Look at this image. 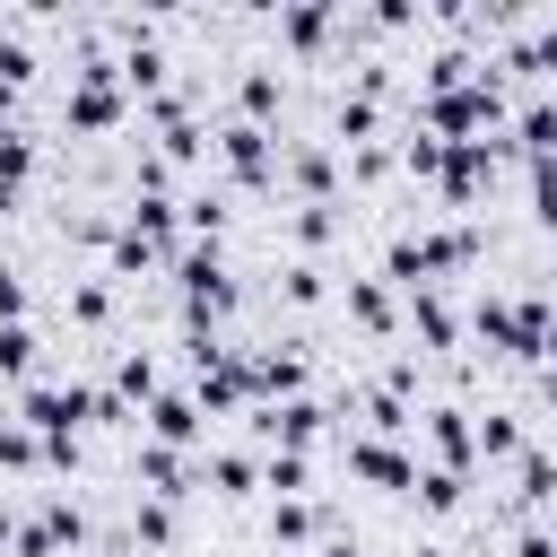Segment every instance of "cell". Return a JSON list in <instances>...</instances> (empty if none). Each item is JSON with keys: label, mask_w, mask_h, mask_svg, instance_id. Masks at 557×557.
<instances>
[{"label": "cell", "mask_w": 557, "mask_h": 557, "mask_svg": "<svg viewBox=\"0 0 557 557\" xmlns=\"http://www.w3.org/2000/svg\"><path fill=\"white\" fill-rule=\"evenodd\" d=\"M400 174H409V183H444V139H435V131H409V139H400Z\"/></svg>", "instance_id": "obj_24"}, {"label": "cell", "mask_w": 557, "mask_h": 557, "mask_svg": "<svg viewBox=\"0 0 557 557\" xmlns=\"http://www.w3.org/2000/svg\"><path fill=\"white\" fill-rule=\"evenodd\" d=\"M287 183H296L305 200H331V183H339V157H331V139H296V148H287Z\"/></svg>", "instance_id": "obj_12"}, {"label": "cell", "mask_w": 557, "mask_h": 557, "mask_svg": "<svg viewBox=\"0 0 557 557\" xmlns=\"http://www.w3.org/2000/svg\"><path fill=\"white\" fill-rule=\"evenodd\" d=\"M113 392H122L131 409H148V400L165 392V383H157V357H148V348H122V366H113Z\"/></svg>", "instance_id": "obj_21"}, {"label": "cell", "mask_w": 557, "mask_h": 557, "mask_svg": "<svg viewBox=\"0 0 557 557\" xmlns=\"http://www.w3.org/2000/svg\"><path fill=\"white\" fill-rule=\"evenodd\" d=\"M70 322H78V331H104V322H113V278H78V287H70Z\"/></svg>", "instance_id": "obj_25"}, {"label": "cell", "mask_w": 557, "mask_h": 557, "mask_svg": "<svg viewBox=\"0 0 557 557\" xmlns=\"http://www.w3.org/2000/svg\"><path fill=\"white\" fill-rule=\"evenodd\" d=\"M531 453V435H522V418H505V409H487L479 418V461H522Z\"/></svg>", "instance_id": "obj_22"}, {"label": "cell", "mask_w": 557, "mask_h": 557, "mask_svg": "<svg viewBox=\"0 0 557 557\" xmlns=\"http://www.w3.org/2000/svg\"><path fill=\"white\" fill-rule=\"evenodd\" d=\"M409 331H418L426 348H461V313H453V296H444V287H409Z\"/></svg>", "instance_id": "obj_11"}, {"label": "cell", "mask_w": 557, "mask_h": 557, "mask_svg": "<svg viewBox=\"0 0 557 557\" xmlns=\"http://www.w3.org/2000/svg\"><path fill=\"white\" fill-rule=\"evenodd\" d=\"M157 261H174V252H157L148 235H131V226H113V244H104V270H113V278H131V270H157Z\"/></svg>", "instance_id": "obj_23"}, {"label": "cell", "mask_w": 557, "mask_h": 557, "mask_svg": "<svg viewBox=\"0 0 557 557\" xmlns=\"http://www.w3.org/2000/svg\"><path fill=\"white\" fill-rule=\"evenodd\" d=\"M35 357H44L35 322H0V383H9V392H26V383H35Z\"/></svg>", "instance_id": "obj_16"}, {"label": "cell", "mask_w": 557, "mask_h": 557, "mask_svg": "<svg viewBox=\"0 0 557 557\" xmlns=\"http://www.w3.org/2000/svg\"><path fill=\"white\" fill-rule=\"evenodd\" d=\"M131 191H174V165H165L157 148H139V157H131Z\"/></svg>", "instance_id": "obj_38"}, {"label": "cell", "mask_w": 557, "mask_h": 557, "mask_svg": "<svg viewBox=\"0 0 557 557\" xmlns=\"http://www.w3.org/2000/svg\"><path fill=\"white\" fill-rule=\"evenodd\" d=\"M409 496L444 522V513H461V505H470V470H435V461H418V487H409Z\"/></svg>", "instance_id": "obj_15"}, {"label": "cell", "mask_w": 557, "mask_h": 557, "mask_svg": "<svg viewBox=\"0 0 557 557\" xmlns=\"http://www.w3.org/2000/svg\"><path fill=\"white\" fill-rule=\"evenodd\" d=\"M131 479H139V496L183 505V496H191V453H174V444H139V453H131Z\"/></svg>", "instance_id": "obj_7"}, {"label": "cell", "mask_w": 557, "mask_h": 557, "mask_svg": "<svg viewBox=\"0 0 557 557\" xmlns=\"http://www.w3.org/2000/svg\"><path fill=\"white\" fill-rule=\"evenodd\" d=\"M348 479L409 496V487H418V453H400V444H383V435H357V444H348Z\"/></svg>", "instance_id": "obj_6"}, {"label": "cell", "mask_w": 557, "mask_h": 557, "mask_svg": "<svg viewBox=\"0 0 557 557\" xmlns=\"http://www.w3.org/2000/svg\"><path fill=\"white\" fill-rule=\"evenodd\" d=\"M366 426H374V435H400V426H409V400L374 383V392H366Z\"/></svg>", "instance_id": "obj_35"}, {"label": "cell", "mask_w": 557, "mask_h": 557, "mask_svg": "<svg viewBox=\"0 0 557 557\" xmlns=\"http://www.w3.org/2000/svg\"><path fill=\"white\" fill-rule=\"evenodd\" d=\"M0 322H26V278L9 270V252H0Z\"/></svg>", "instance_id": "obj_40"}, {"label": "cell", "mask_w": 557, "mask_h": 557, "mask_svg": "<svg viewBox=\"0 0 557 557\" xmlns=\"http://www.w3.org/2000/svg\"><path fill=\"white\" fill-rule=\"evenodd\" d=\"M87 409H96V392H87V383H52V374H35V383L17 392V418H26L35 435H78Z\"/></svg>", "instance_id": "obj_3"}, {"label": "cell", "mask_w": 557, "mask_h": 557, "mask_svg": "<svg viewBox=\"0 0 557 557\" xmlns=\"http://www.w3.org/2000/svg\"><path fill=\"white\" fill-rule=\"evenodd\" d=\"M9 548H17V557H61V540L44 531V513H35V522H17V540H9Z\"/></svg>", "instance_id": "obj_39"}, {"label": "cell", "mask_w": 557, "mask_h": 557, "mask_svg": "<svg viewBox=\"0 0 557 557\" xmlns=\"http://www.w3.org/2000/svg\"><path fill=\"white\" fill-rule=\"evenodd\" d=\"M513 557H557V531H540V522H531V531H513Z\"/></svg>", "instance_id": "obj_42"}, {"label": "cell", "mask_w": 557, "mask_h": 557, "mask_svg": "<svg viewBox=\"0 0 557 557\" xmlns=\"http://www.w3.org/2000/svg\"><path fill=\"white\" fill-rule=\"evenodd\" d=\"M9 113H17V87H9V78H0V131H17V122H9Z\"/></svg>", "instance_id": "obj_43"}, {"label": "cell", "mask_w": 557, "mask_h": 557, "mask_svg": "<svg viewBox=\"0 0 557 557\" xmlns=\"http://www.w3.org/2000/svg\"><path fill=\"white\" fill-rule=\"evenodd\" d=\"M278 96H287V78H278L270 61H244V78H235V104H244V122H270V113H278Z\"/></svg>", "instance_id": "obj_17"}, {"label": "cell", "mask_w": 557, "mask_h": 557, "mask_svg": "<svg viewBox=\"0 0 557 557\" xmlns=\"http://www.w3.org/2000/svg\"><path fill=\"white\" fill-rule=\"evenodd\" d=\"M418 418H426V453H435V470H479V418H470V409L435 400V409H418Z\"/></svg>", "instance_id": "obj_5"}, {"label": "cell", "mask_w": 557, "mask_h": 557, "mask_svg": "<svg viewBox=\"0 0 557 557\" xmlns=\"http://www.w3.org/2000/svg\"><path fill=\"white\" fill-rule=\"evenodd\" d=\"M278 296H287L296 313H305V305H322V296H331V278H322V261H287V270H278Z\"/></svg>", "instance_id": "obj_31"}, {"label": "cell", "mask_w": 557, "mask_h": 557, "mask_svg": "<svg viewBox=\"0 0 557 557\" xmlns=\"http://www.w3.org/2000/svg\"><path fill=\"white\" fill-rule=\"evenodd\" d=\"M287 235H296V261H313V252H322V244L339 235V209H331V200H296Z\"/></svg>", "instance_id": "obj_20"}, {"label": "cell", "mask_w": 557, "mask_h": 557, "mask_svg": "<svg viewBox=\"0 0 557 557\" xmlns=\"http://www.w3.org/2000/svg\"><path fill=\"white\" fill-rule=\"evenodd\" d=\"M9 540H17V513H9V505H0V548H9Z\"/></svg>", "instance_id": "obj_45"}, {"label": "cell", "mask_w": 557, "mask_h": 557, "mask_svg": "<svg viewBox=\"0 0 557 557\" xmlns=\"http://www.w3.org/2000/svg\"><path fill=\"white\" fill-rule=\"evenodd\" d=\"M183 235H191V244H218V235H226V200H218V191H191V200H183Z\"/></svg>", "instance_id": "obj_30"}, {"label": "cell", "mask_w": 557, "mask_h": 557, "mask_svg": "<svg viewBox=\"0 0 557 557\" xmlns=\"http://www.w3.org/2000/svg\"><path fill=\"white\" fill-rule=\"evenodd\" d=\"M44 470H78V435H44Z\"/></svg>", "instance_id": "obj_41"}, {"label": "cell", "mask_w": 557, "mask_h": 557, "mask_svg": "<svg viewBox=\"0 0 557 557\" xmlns=\"http://www.w3.org/2000/svg\"><path fill=\"white\" fill-rule=\"evenodd\" d=\"M9 209H17V191H9V183H0V218H9Z\"/></svg>", "instance_id": "obj_47"}, {"label": "cell", "mask_w": 557, "mask_h": 557, "mask_svg": "<svg viewBox=\"0 0 557 557\" xmlns=\"http://www.w3.org/2000/svg\"><path fill=\"white\" fill-rule=\"evenodd\" d=\"M209 487H218V496H252V487H261V461H252V453H209Z\"/></svg>", "instance_id": "obj_26"}, {"label": "cell", "mask_w": 557, "mask_h": 557, "mask_svg": "<svg viewBox=\"0 0 557 557\" xmlns=\"http://www.w3.org/2000/svg\"><path fill=\"white\" fill-rule=\"evenodd\" d=\"M174 287H183V339L218 331V322L244 305V287H235V270H226L218 244H183V252H174Z\"/></svg>", "instance_id": "obj_1"}, {"label": "cell", "mask_w": 557, "mask_h": 557, "mask_svg": "<svg viewBox=\"0 0 557 557\" xmlns=\"http://www.w3.org/2000/svg\"><path fill=\"white\" fill-rule=\"evenodd\" d=\"M322 531V505H305V496H270V548H305Z\"/></svg>", "instance_id": "obj_18"}, {"label": "cell", "mask_w": 557, "mask_h": 557, "mask_svg": "<svg viewBox=\"0 0 557 557\" xmlns=\"http://www.w3.org/2000/svg\"><path fill=\"white\" fill-rule=\"evenodd\" d=\"M0 470H44V435L26 418H0Z\"/></svg>", "instance_id": "obj_29"}, {"label": "cell", "mask_w": 557, "mask_h": 557, "mask_svg": "<svg viewBox=\"0 0 557 557\" xmlns=\"http://www.w3.org/2000/svg\"><path fill=\"white\" fill-rule=\"evenodd\" d=\"M244 418H252V435H270V453H313L322 426H331V409H322L313 392H305V400H252Z\"/></svg>", "instance_id": "obj_4"}, {"label": "cell", "mask_w": 557, "mask_h": 557, "mask_svg": "<svg viewBox=\"0 0 557 557\" xmlns=\"http://www.w3.org/2000/svg\"><path fill=\"white\" fill-rule=\"evenodd\" d=\"M322 557H357V540H322Z\"/></svg>", "instance_id": "obj_46"}, {"label": "cell", "mask_w": 557, "mask_h": 557, "mask_svg": "<svg viewBox=\"0 0 557 557\" xmlns=\"http://www.w3.org/2000/svg\"><path fill=\"white\" fill-rule=\"evenodd\" d=\"M548 496H557V453H540V444H531V453L513 461V505H522V513H540Z\"/></svg>", "instance_id": "obj_19"}, {"label": "cell", "mask_w": 557, "mask_h": 557, "mask_svg": "<svg viewBox=\"0 0 557 557\" xmlns=\"http://www.w3.org/2000/svg\"><path fill=\"white\" fill-rule=\"evenodd\" d=\"M522 174H531V218L557 235V157H522Z\"/></svg>", "instance_id": "obj_33"}, {"label": "cell", "mask_w": 557, "mask_h": 557, "mask_svg": "<svg viewBox=\"0 0 557 557\" xmlns=\"http://www.w3.org/2000/svg\"><path fill=\"white\" fill-rule=\"evenodd\" d=\"M131 540H139V548H174V505H165V496H139V505H131Z\"/></svg>", "instance_id": "obj_27"}, {"label": "cell", "mask_w": 557, "mask_h": 557, "mask_svg": "<svg viewBox=\"0 0 557 557\" xmlns=\"http://www.w3.org/2000/svg\"><path fill=\"white\" fill-rule=\"evenodd\" d=\"M540 400H548V409H557V366H540Z\"/></svg>", "instance_id": "obj_44"}, {"label": "cell", "mask_w": 557, "mask_h": 557, "mask_svg": "<svg viewBox=\"0 0 557 557\" xmlns=\"http://www.w3.org/2000/svg\"><path fill=\"white\" fill-rule=\"evenodd\" d=\"M26 174H35V131H0V183L17 191Z\"/></svg>", "instance_id": "obj_34"}, {"label": "cell", "mask_w": 557, "mask_h": 557, "mask_svg": "<svg viewBox=\"0 0 557 557\" xmlns=\"http://www.w3.org/2000/svg\"><path fill=\"white\" fill-rule=\"evenodd\" d=\"M261 487H270V496H305V487H313V461H305V453H270V461H261Z\"/></svg>", "instance_id": "obj_32"}, {"label": "cell", "mask_w": 557, "mask_h": 557, "mask_svg": "<svg viewBox=\"0 0 557 557\" xmlns=\"http://www.w3.org/2000/svg\"><path fill=\"white\" fill-rule=\"evenodd\" d=\"M392 165H400V148H383V139H374V148H348V174H357V183H383Z\"/></svg>", "instance_id": "obj_37"}, {"label": "cell", "mask_w": 557, "mask_h": 557, "mask_svg": "<svg viewBox=\"0 0 557 557\" xmlns=\"http://www.w3.org/2000/svg\"><path fill=\"white\" fill-rule=\"evenodd\" d=\"M505 139H513V157H557V96H531Z\"/></svg>", "instance_id": "obj_13"}, {"label": "cell", "mask_w": 557, "mask_h": 557, "mask_svg": "<svg viewBox=\"0 0 557 557\" xmlns=\"http://www.w3.org/2000/svg\"><path fill=\"white\" fill-rule=\"evenodd\" d=\"M331 26H339V9H331V0H305V9H287V17H278V44H287V52H322V44H331Z\"/></svg>", "instance_id": "obj_14"}, {"label": "cell", "mask_w": 557, "mask_h": 557, "mask_svg": "<svg viewBox=\"0 0 557 557\" xmlns=\"http://www.w3.org/2000/svg\"><path fill=\"white\" fill-rule=\"evenodd\" d=\"M0 78L26 96V78H35V44H26V17H9L0 26Z\"/></svg>", "instance_id": "obj_28"}, {"label": "cell", "mask_w": 557, "mask_h": 557, "mask_svg": "<svg viewBox=\"0 0 557 557\" xmlns=\"http://www.w3.org/2000/svg\"><path fill=\"white\" fill-rule=\"evenodd\" d=\"M44 531H52L61 548H78V540H87V513H78L70 496H44Z\"/></svg>", "instance_id": "obj_36"}, {"label": "cell", "mask_w": 557, "mask_h": 557, "mask_svg": "<svg viewBox=\"0 0 557 557\" xmlns=\"http://www.w3.org/2000/svg\"><path fill=\"white\" fill-rule=\"evenodd\" d=\"M218 165H226V183H235V191H261V183L278 174V139H270L261 122H244V113H235V122H218Z\"/></svg>", "instance_id": "obj_2"}, {"label": "cell", "mask_w": 557, "mask_h": 557, "mask_svg": "<svg viewBox=\"0 0 557 557\" xmlns=\"http://www.w3.org/2000/svg\"><path fill=\"white\" fill-rule=\"evenodd\" d=\"M139 426H148V444L191 453V444H200V400H191V392H157V400L139 409Z\"/></svg>", "instance_id": "obj_8"}, {"label": "cell", "mask_w": 557, "mask_h": 557, "mask_svg": "<svg viewBox=\"0 0 557 557\" xmlns=\"http://www.w3.org/2000/svg\"><path fill=\"white\" fill-rule=\"evenodd\" d=\"M418 557H444V548H435V540H426V548H418Z\"/></svg>", "instance_id": "obj_48"}, {"label": "cell", "mask_w": 557, "mask_h": 557, "mask_svg": "<svg viewBox=\"0 0 557 557\" xmlns=\"http://www.w3.org/2000/svg\"><path fill=\"white\" fill-rule=\"evenodd\" d=\"M339 305H348V322H357L366 339H392V331H400V305H392V287H383V278H348V287H339Z\"/></svg>", "instance_id": "obj_10"}, {"label": "cell", "mask_w": 557, "mask_h": 557, "mask_svg": "<svg viewBox=\"0 0 557 557\" xmlns=\"http://www.w3.org/2000/svg\"><path fill=\"white\" fill-rule=\"evenodd\" d=\"M305 383H313V366H305V348H296V339L252 357V392H261V400H305Z\"/></svg>", "instance_id": "obj_9"}]
</instances>
